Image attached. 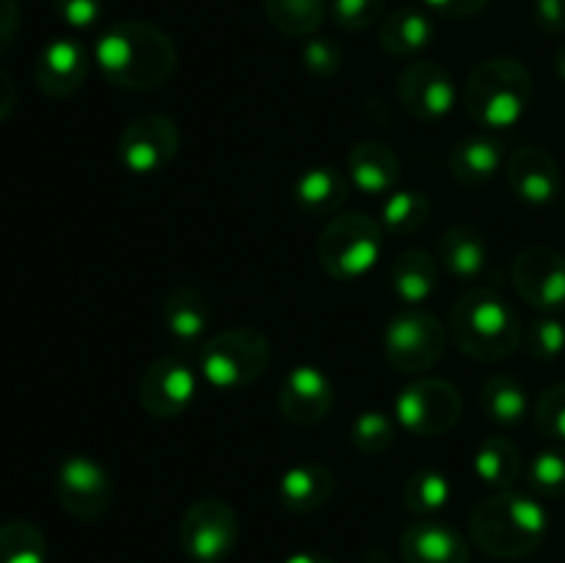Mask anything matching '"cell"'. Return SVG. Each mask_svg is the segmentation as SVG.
<instances>
[{"mask_svg":"<svg viewBox=\"0 0 565 563\" xmlns=\"http://www.w3.org/2000/svg\"><path fill=\"white\" fill-rule=\"evenodd\" d=\"M99 72L127 92H152L177 70V44L163 28L143 20L114 22L94 44Z\"/></svg>","mask_w":565,"mask_h":563,"instance_id":"6da1fadb","label":"cell"},{"mask_svg":"<svg viewBox=\"0 0 565 563\" xmlns=\"http://www.w3.org/2000/svg\"><path fill=\"white\" fill-rule=\"evenodd\" d=\"M550 533V513L524 491H494L469 517V535L478 550L497 561H519L541 550Z\"/></svg>","mask_w":565,"mask_h":563,"instance_id":"7a4b0ae2","label":"cell"},{"mask_svg":"<svg viewBox=\"0 0 565 563\" xmlns=\"http://www.w3.org/2000/svg\"><path fill=\"white\" fill-rule=\"evenodd\" d=\"M447 334L458 351L486 364L513 357L524 340L516 309L491 287H472L456 298L447 315Z\"/></svg>","mask_w":565,"mask_h":563,"instance_id":"3957f363","label":"cell"},{"mask_svg":"<svg viewBox=\"0 0 565 563\" xmlns=\"http://www.w3.org/2000/svg\"><path fill=\"white\" fill-rule=\"evenodd\" d=\"M533 75L511 55H497L475 66L463 86V108L486 130H511L533 103Z\"/></svg>","mask_w":565,"mask_h":563,"instance_id":"277c9868","label":"cell"},{"mask_svg":"<svg viewBox=\"0 0 565 563\" xmlns=\"http://www.w3.org/2000/svg\"><path fill=\"white\" fill-rule=\"evenodd\" d=\"M274 362L270 340L248 326H232L199 346V370L210 386L224 392L246 390L263 379Z\"/></svg>","mask_w":565,"mask_h":563,"instance_id":"5b68a950","label":"cell"},{"mask_svg":"<svg viewBox=\"0 0 565 563\" xmlns=\"http://www.w3.org/2000/svg\"><path fill=\"white\" fill-rule=\"evenodd\" d=\"M384 226L367 213H340L323 226L318 259L337 282H356L367 276L381 259Z\"/></svg>","mask_w":565,"mask_h":563,"instance_id":"8992f818","label":"cell"},{"mask_svg":"<svg viewBox=\"0 0 565 563\" xmlns=\"http://www.w3.org/2000/svg\"><path fill=\"white\" fill-rule=\"evenodd\" d=\"M447 329L434 312L423 307H406L386 323L384 353L397 373L417 375L434 368L447 348Z\"/></svg>","mask_w":565,"mask_h":563,"instance_id":"52a82bcc","label":"cell"},{"mask_svg":"<svg viewBox=\"0 0 565 563\" xmlns=\"http://www.w3.org/2000/svg\"><path fill=\"white\" fill-rule=\"evenodd\" d=\"M241 541V517L221 497L191 502L180 522V546L193 563H221Z\"/></svg>","mask_w":565,"mask_h":563,"instance_id":"ba28073f","label":"cell"},{"mask_svg":"<svg viewBox=\"0 0 565 563\" xmlns=\"http://www.w3.org/2000/svg\"><path fill=\"white\" fill-rule=\"evenodd\" d=\"M463 414V397L445 379H417L395 397V419L414 436H445Z\"/></svg>","mask_w":565,"mask_h":563,"instance_id":"9c48e42d","label":"cell"},{"mask_svg":"<svg viewBox=\"0 0 565 563\" xmlns=\"http://www.w3.org/2000/svg\"><path fill=\"white\" fill-rule=\"evenodd\" d=\"M55 500L81 522H97L114 506L110 472L92 456H66L55 469Z\"/></svg>","mask_w":565,"mask_h":563,"instance_id":"30bf717a","label":"cell"},{"mask_svg":"<svg viewBox=\"0 0 565 563\" xmlns=\"http://www.w3.org/2000/svg\"><path fill=\"white\" fill-rule=\"evenodd\" d=\"M180 155V127L166 114H143L119 136V160L132 174H160Z\"/></svg>","mask_w":565,"mask_h":563,"instance_id":"8fae6325","label":"cell"},{"mask_svg":"<svg viewBox=\"0 0 565 563\" xmlns=\"http://www.w3.org/2000/svg\"><path fill=\"white\" fill-rule=\"evenodd\" d=\"M397 99L419 121H439L452 114L458 103V86L450 72L428 59L412 61L397 75Z\"/></svg>","mask_w":565,"mask_h":563,"instance_id":"7c38bea8","label":"cell"},{"mask_svg":"<svg viewBox=\"0 0 565 563\" xmlns=\"http://www.w3.org/2000/svg\"><path fill=\"white\" fill-rule=\"evenodd\" d=\"M511 282L519 298L541 312L565 307V254L552 246H530L516 254Z\"/></svg>","mask_w":565,"mask_h":563,"instance_id":"4fadbf2b","label":"cell"},{"mask_svg":"<svg viewBox=\"0 0 565 563\" xmlns=\"http://www.w3.org/2000/svg\"><path fill=\"white\" fill-rule=\"evenodd\" d=\"M199 392L196 373L191 364L177 357H160L143 370L138 384V401L143 412L158 419L182 417L193 406Z\"/></svg>","mask_w":565,"mask_h":563,"instance_id":"5bb4252c","label":"cell"},{"mask_svg":"<svg viewBox=\"0 0 565 563\" xmlns=\"http://www.w3.org/2000/svg\"><path fill=\"white\" fill-rule=\"evenodd\" d=\"M279 412L292 425H318L334 408V384L315 364H296L279 384Z\"/></svg>","mask_w":565,"mask_h":563,"instance_id":"9a60e30c","label":"cell"},{"mask_svg":"<svg viewBox=\"0 0 565 563\" xmlns=\"http://www.w3.org/2000/svg\"><path fill=\"white\" fill-rule=\"evenodd\" d=\"M505 180L513 196L533 208L555 202L563 188V174L555 155L546 152L539 144H522L508 155Z\"/></svg>","mask_w":565,"mask_h":563,"instance_id":"2e32d148","label":"cell"},{"mask_svg":"<svg viewBox=\"0 0 565 563\" xmlns=\"http://www.w3.org/2000/svg\"><path fill=\"white\" fill-rule=\"evenodd\" d=\"M88 77V53L75 39L58 36L44 44L33 64L39 92L53 99L72 97Z\"/></svg>","mask_w":565,"mask_h":563,"instance_id":"e0dca14e","label":"cell"},{"mask_svg":"<svg viewBox=\"0 0 565 563\" xmlns=\"http://www.w3.org/2000/svg\"><path fill=\"white\" fill-rule=\"evenodd\" d=\"M403 563H469V541L439 519H419L401 535Z\"/></svg>","mask_w":565,"mask_h":563,"instance_id":"ac0fdd59","label":"cell"},{"mask_svg":"<svg viewBox=\"0 0 565 563\" xmlns=\"http://www.w3.org/2000/svg\"><path fill=\"white\" fill-rule=\"evenodd\" d=\"M348 180L364 196L395 193L401 180V158L384 141H359L348 152Z\"/></svg>","mask_w":565,"mask_h":563,"instance_id":"d6986e66","label":"cell"},{"mask_svg":"<svg viewBox=\"0 0 565 563\" xmlns=\"http://www.w3.org/2000/svg\"><path fill=\"white\" fill-rule=\"evenodd\" d=\"M337 491L331 467L320 461H301L285 469L279 478V500L290 513H315L329 506Z\"/></svg>","mask_w":565,"mask_h":563,"instance_id":"ffe728a7","label":"cell"},{"mask_svg":"<svg viewBox=\"0 0 565 563\" xmlns=\"http://www.w3.org/2000/svg\"><path fill=\"white\" fill-rule=\"evenodd\" d=\"M351 193V180L337 166H312L292 185V202L312 219L337 215Z\"/></svg>","mask_w":565,"mask_h":563,"instance_id":"44dd1931","label":"cell"},{"mask_svg":"<svg viewBox=\"0 0 565 563\" xmlns=\"http://www.w3.org/2000/svg\"><path fill=\"white\" fill-rule=\"evenodd\" d=\"M505 147L494 136L478 132V136H467L456 141V147L450 149V158H447V166H450L452 180L467 188H478L483 182L494 180L502 166H505Z\"/></svg>","mask_w":565,"mask_h":563,"instance_id":"7402d4cb","label":"cell"},{"mask_svg":"<svg viewBox=\"0 0 565 563\" xmlns=\"http://www.w3.org/2000/svg\"><path fill=\"white\" fill-rule=\"evenodd\" d=\"M439 257L428 248H406L392 259L390 285L392 293L406 307H419L439 290Z\"/></svg>","mask_w":565,"mask_h":563,"instance_id":"603a6c76","label":"cell"},{"mask_svg":"<svg viewBox=\"0 0 565 563\" xmlns=\"http://www.w3.org/2000/svg\"><path fill=\"white\" fill-rule=\"evenodd\" d=\"M213 323V307L199 287L180 285L166 296L163 326L180 346H199Z\"/></svg>","mask_w":565,"mask_h":563,"instance_id":"cb8c5ba5","label":"cell"},{"mask_svg":"<svg viewBox=\"0 0 565 563\" xmlns=\"http://www.w3.org/2000/svg\"><path fill=\"white\" fill-rule=\"evenodd\" d=\"M434 20L412 6H401L379 22V44L395 59H417L434 44Z\"/></svg>","mask_w":565,"mask_h":563,"instance_id":"d4e9b609","label":"cell"},{"mask_svg":"<svg viewBox=\"0 0 565 563\" xmlns=\"http://www.w3.org/2000/svg\"><path fill=\"white\" fill-rule=\"evenodd\" d=\"M439 265L458 282H475L489 265V246L475 226H447L439 237Z\"/></svg>","mask_w":565,"mask_h":563,"instance_id":"484cf974","label":"cell"},{"mask_svg":"<svg viewBox=\"0 0 565 563\" xmlns=\"http://www.w3.org/2000/svg\"><path fill=\"white\" fill-rule=\"evenodd\" d=\"M475 475L494 491L513 489L522 475V453L505 436H489L475 453Z\"/></svg>","mask_w":565,"mask_h":563,"instance_id":"4316f807","label":"cell"},{"mask_svg":"<svg viewBox=\"0 0 565 563\" xmlns=\"http://www.w3.org/2000/svg\"><path fill=\"white\" fill-rule=\"evenodd\" d=\"M480 406L491 423L519 425L530 412V397L522 381L513 375L494 373L480 386Z\"/></svg>","mask_w":565,"mask_h":563,"instance_id":"83f0119b","label":"cell"},{"mask_svg":"<svg viewBox=\"0 0 565 563\" xmlns=\"http://www.w3.org/2000/svg\"><path fill=\"white\" fill-rule=\"evenodd\" d=\"M263 9L285 36H315L329 17V0H263Z\"/></svg>","mask_w":565,"mask_h":563,"instance_id":"f1b7e54d","label":"cell"},{"mask_svg":"<svg viewBox=\"0 0 565 563\" xmlns=\"http://www.w3.org/2000/svg\"><path fill=\"white\" fill-rule=\"evenodd\" d=\"M450 497L452 486L439 469H417L414 475H408L406 486H403V506L423 519H430L441 508H447Z\"/></svg>","mask_w":565,"mask_h":563,"instance_id":"f546056e","label":"cell"},{"mask_svg":"<svg viewBox=\"0 0 565 563\" xmlns=\"http://www.w3.org/2000/svg\"><path fill=\"white\" fill-rule=\"evenodd\" d=\"M430 199L423 191H395L386 196L384 210H381V226L390 235H412L423 230L425 221L430 219Z\"/></svg>","mask_w":565,"mask_h":563,"instance_id":"4dcf8cb0","label":"cell"},{"mask_svg":"<svg viewBox=\"0 0 565 563\" xmlns=\"http://www.w3.org/2000/svg\"><path fill=\"white\" fill-rule=\"evenodd\" d=\"M0 563H47L44 533L28 519L0 524Z\"/></svg>","mask_w":565,"mask_h":563,"instance_id":"1f68e13d","label":"cell"},{"mask_svg":"<svg viewBox=\"0 0 565 563\" xmlns=\"http://www.w3.org/2000/svg\"><path fill=\"white\" fill-rule=\"evenodd\" d=\"M397 439V419H392L386 412L367 408L359 412L351 423V442L364 456H379L386 453Z\"/></svg>","mask_w":565,"mask_h":563,"instance_id":"d6a6232c","label":"cell"},{"mask_svg":"<svg viewBox=\"0 0 565 563\" xmlns=\"http://www.w3.org/2000/svg\"><path fill=\"white\" fill-rule=\"evenodd\" d=\"M527 486L539 497H565V445L546 447L530 458Z\"/></svg>","mask_w":565,"mask_h":563,"instance_id":"836d02e7","label":"cell"},{"mask_svg":"<svg viewBox=\"0 0 565 563\" xmlns=\"http://www.w3.org/2000/svg\"><path fill=\"white\" fill-rule=\"evenodd\" d=\"M329 14L342 31H367L384 20L386 0H329Z\"/></svg>","mask_w":565,"mask_h":563,"instance_id":"e575fe53","label":"cell"},{"mask_svg":"<svg viewBox=\"0 0 565 563\" xmlns=\"http://www.w3.org/2000/svg\"><path fill=\"white\" fill-rule=\"evenodd\" d=\"M524 346L535 362H552L565 351V326L557 318H535L524 331Z\"/></svg>","mask_w":565,"mask_h":563,"instance_id":"d590c367","label":"cell"},{"mask_svg":"<svg viewBox=\"0 0 565 563\" xmlns=\"http://www.w3.org/2000/svg\"><path fill=\"white\" fill-rule=\"evenodd\" d=\"M342 61H345V55H342V47L334 39L318 36V33H315V36H309L307 42H303L301 64L303 70L312 77H318V81L334 77L337 72L342 70Z\"/></svg>","mask_w":565,"mask_h":563,"instance_id":"8d00e7d4","label":"cell"},{"mask_svg":"<svg viewBox=\"0 0 565 563\" xmlns=\"http://www.w3.org/2000/svg\"><path fill=\"white\" fill-rule=\"evenodd\" d=\"M535 425L550 439L565 442V381L541 392L539 403H535Z\"/></svg>","mask_w":565,"mask_h":563,"instance_id":"74e56055","label":"cell"},{"mask_svg":"<svg viewBox=\"0 0 565 563\" xmlns=\"http://www.w3.org/2000/svg\"><path fill=\"white\" fill-rule=\"evenodd\" d=\"M53 9L66 25L75 31H86L103 20L105 0H53Z\"/></svg>","mask_w":565,"mask_h":563,"instance_id":"f35d334b","label":"cell"},{"mask_svg":"<svg viewBox=\"0 0 565 563\" xmlns=\"http://www.w3.org/2000/svg\"><path fill=\"white\" fill-rule=\"evenodd\" d=\"M533 22L544 33H565V0H533Z\"/></svg>","mask_w":565,"mask_h":563,"instance_id":"ab89813d","label":"cell"},{"mask_svg":"<svg viewBox=\"0 0 565 563\" xmlns=\"http://www.w3.org/2000/svg\"><path fill=\"white\" fill-rule=\"evenodd\" d=\"M423 3L447 20H469V17L480 14L491 0H423Z\"/></svg>","mask_w":565,"mask_h":563,"instance_id":"60d3db41","label":"cell"},{"mask_svg":"<svg viewBox=\"0 0 565 563\" xmlns=\"http://www.w3.org/2000/svg\"><path fill=\"white\" fill-rule=\"evenodd\" d=\"M22 9L20 0H0V53L14 42L17 31H20Z\"/></svg>","mask_w":565,"mask_h":563,"instance_id":"b9f144b4","label":"cell"},{"mask_svg":"<svg viewBox=\"0 0 565 563\" xmlns=\"http://www.w3.org/2000/svg\"><path fill=\"white\" fill-rule=\"evenodd\" d=\"M17 108V83L6 70H0V121L9 119Z\"/></svg>","mask_w":565,"mask_h":563,"instance_id":"7bdbcfd3","label":"cell"},{"mask_svg":"<svg viewBox=\"0 0 565 563\" xmlns=\"http://www.w3.org/2000/svg\"><path fill=\"white\" fill-rule=\"evenodd\" d=\"M285 563H337V561L329 555H320V552H296V555L287 557Z\"/></svg>","mask_w":565,"mask_h":563,"instance_id":"ee69618b","label":"cell"},{"mask_svg":"<svg viewBox=\"0 0 565 563\" xmlns=\"http://www.w3.org/2000/svg\"><path fill=\"white\" fill-rule=\"evenodd\" d=\"M552 64H555V75L565 83V39L561 42V47L555 50V59H552Z\"/></svg>","mask_w":565,"mask_h":563,"instance_id":"f6af8a7d","label":"cell"},{"mask_svg":"<svg viewBox=\"0 0 565 563\" xmlns=\"http://www.w3.org/2000/svg\"><path fill=\"white\" fill-rule=\"evenodd\" d=\"M563 208H565V202H563Z\"/></svg>","mask_w":565,"mask_h":563,"instance_id":"bcb514c9","label":"cell"}]
</instances>
